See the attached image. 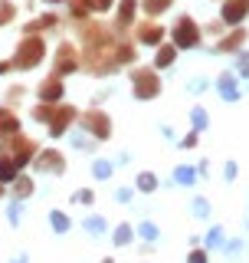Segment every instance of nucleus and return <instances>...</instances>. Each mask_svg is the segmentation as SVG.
Wrapping results in <instances>:
<instances>
[{
  "label": "nucleus",
  "mask_w": 249,
  "mask_h": 263,
  "mask_svg": "<svg viewBox=\"0 0 249 263\" xmlns=\"http://www.w3.org/2000/svg\"><path fill=\"white\" fill-rule=\"evenodd\" d=\"M33 171H46V175H63V171H66V158H63V152H56V148L36 152V158H33Z\"/></svg>",
  "instance_id": "obj_7"
},
{
  "label": "nucleus",
  "mask_w": 249,
  "mask_h": 263,
  "mask_svg": "<svg viewBox=\"0 0 249 263\" xmlns=\"http://www.w3.org/2000/svg\"><path fill=\"white\" fill-rule=\"evenodd\" d=\"M217 89L223 96V102H239V89H236V72H220L217 76Z\"/></svg>",
  "instance_id": "obj_13"
},
{
  "label": "nucleus",
  "mask_w": 249,
  "mask_h": 263,
  "mask_svg": "<svg viewBox=\"0 0 249 263\" xmlns=\"http://www.w3.org/2000/svg\"><path fill=\"white\" fill-rule=\"evenodd\" d=\"M197 142H200V135H197V132H190V135L180 138V148H197Z\"/></svg>",
  "instance_id": "obj_40"
},
{
  "label": "nucleus",
  "mask_w": 249,
  "mask_h": 263,
  "mask_svg": "<svg viewBox=\"0 0 249 263\" xmlns=\"http://www.w3.org/2000/svg\"><path fill=\"white\" fill-rule=\"evenodd\" d=\"M190 122H194V132H206V125H210V115H206L203 105H190Z\"/></svg>",
  "instance_id": "obj_27"
},
{
  "label": "nucleus",
  "mask_w": 249,
  "mask_h": 263,
  "mask_svg": "<svg viewBox=\"0 0 249 263\" xmlns=\"http://www.w3.org/2000/svg\"><path fill=\"white\" fill-rule=\"evenodd\" d=\"M16 175H20L16 161H13V158H7V155H0V184H10Z\"/></svg>",
  "instance_id": "obj_24"
},
{
  "label": "nucleus",
  "mask_w": 249,
  "mask_h": 263,
  "mask_svg": "<svg viewBox=\"0 0 249 263\" xmlns=\"http://www.w3.org/2000/svg\"><path fill=\"white\" fill-rule=\"evenodd\" d=\"M187 89H190V92H203V89H206V79H194V82H187Z\"/></svg>",
  "instance_id": "obj_42"
},
{
  "label": "nucleus",
  "mask_w": 249,
  "mask_h": 263,
  "mask_svg": "<svg viewBox=\"0 0 249 263\" xmlns=\"http://www.w3.org/2000/svg\"><path fill=\"white\" fill-rule=\"evenodd\" d=\"M223 247H226V230L220 224H213L203 237V250H223Z\"/></svg>",
  "instance_id": "obj_18"
},
{
  "label": "nucleus",
  "mask_w": 249,
  "mask_h": 263,
  "mask_svg": "<svg viewBox=\"0 0 249 263\" xmlns=\"http://www.w3.org/2000/svg\"><path fill=\"white\" fill-rule=\"evenodd\" d=\"M223 253H226L230 260H239L246 253V240L243 237H236V240H226V247H223Z\"/></svg>",
  "instance_id": "obj_28"
},
{
  "label": "nucleus",
  "mask_w": 249,
  "mask_h": 263,
  "mask_svg": "<svg viewBox=\"0 0 249 263\" xmlns=\"http://www.w3.org/2000/svg\"><path fill=\"white\" fill-rule=\"evenodd\" d=\"M89 10H92V0H72V13L76 16H86Z\"/></svg>",
  "instance_id": "obj_37"
},
{
  "label": "nucleus",
  "mask_w": 249,
  "mask_h": 263,
  "mask_svg": "<svg viewBox=\"0 0 249 263\" xmlns=\"http://www.w3.org/2000/svg\"><path fill=\"white\" fill-rule=\"evenodd\" d=\"M223 178H226V181H236V161H226V164H223Z\"/></svg>",
  "instance_id": "obj_41"
},
{
  "label": "nucleus",
  "mask_w": 249,
  "mask_h": 263,
  "mask_svg": "<svg viewBox=\"0 0 249 263\" xmlns=\"http://www.w3.org/2000/svg\"><path fill=\"white\" fill-rule=\"evenodd\" d=\"M53 109H56L53 102H39L30 115H33V122H49V119H53Z\"/></svg>",
  "instance_id": "obj_31"
},
{
  "label": "nucleus",
  "mask_w": 249,
  "mask_h": 263,
  "mask_svg": "<svg viewBox=\"0 0 249 263\" xmlns=\"http://www.w3.org/2000/svg\"><path fill=\"white\" fill-rule=\"evenodd\" d=\"M171 43L177 46V49H194V46H200V27H197V20L194 16H177V23L171 27Z\"/></svg>",
  "instance_id": "obj_4"
},
{
  "label": "nucleus",
  "mask_w": 249,
  "mask_h": 263,
  "mask_svg": "<svg viewBox=\"0 0 249 263\" xmlns=\"http://www.w3.org/2000/svg\"><path fill=\"white\" fill-rule=\"evenodd\" d=\"M46 4H66V0H46Z\"/></svg>",
  "instance_id": "obj_48"
},
{
  "label": "nucleus",
  "mask_w": 249,
  "mask_h": 263,
  "mask_svg": "<svg viewBox=\"0 0 249 263\" xmlns=\"http://www.w3.org/2000/svg\"><path fill=\"white\" fill-rule=\"evenodd\" d=\"M16 132H20V122H16L13 109H0V142L10 138V135H16Z\"/></svg>",
  "instance_id": "obj_17"
},
{
  "label": "nucleus",
  "mask_w": 249,
  "mask_h": 263,
  "mask_svg": "<svg viewBox=\"0 0 249 263\" xmlns=\"http://www.w3.org/2000/svg\"><path fill=\"white\" fill-rule=\"evenodd\" d=\"M72 204H95V191H89V187H79L76 194H72Z\"/></svg>",
  "instance_id": "obj_34"
},
{
  "label": "nucleus",
  "mask_w": 249,
  "mask_h": 263,
  "mask_svg": "<svg viewBox=\"0 0 249 263\" xmlns=\"http://www.w3.org/2000/svg\"><path fill=\"white\" fill-rule=\"evenodd\" d=\"M177 63V46L174 43H161L154 53V69H171V66Z\"/></svg>",
  "instance_id": "obj_16"
},
{
  "label": "nucleus",
  "mask_w": 249,
  "mask_h": 263,
  "mask_svg": "<svg viewBox=\"0 0 249 263\" xmlns=\"http://www.w3.org/2000/svg\"><path fill=\"white\" fill-rule=\"evenodd\" d=\"M76 119H79L76 105H56V109H53V119L46 122V125H49V135H53V138H63Z\"/></svg>",
  "instance_id": "obj_6"
},
{
  "label": "nucleus",
  "mask_w": 249,
  "mask_h": 263,
  "mask_svg": "<svg viewBox=\"0 0 249 263\" xmlns=\"http://www.w3.org/2000/svg\"><path fill=\"white\" fill-rule=\"evenodd\" d=\"M190 214L200 217V220H206V217H210V201H206V197H194V201H190Z\"/></svg>",
  "instance_id": "obj_30"
},
{
  "label": "nucleus",
  "mask_w": 249,
  "mask_h": 263,
  "mask_svg": "<svg viewBox=\"0 0 249 263\" xmlns=\"http://www.w3.org/2000/svg\"><path fill=\"white\" fill-rule=\"evenodd\" d=\"M13 16H16V7H13V4H7V0H4V4H0V27H4V23H10Z\"/></svg>",
  "instance_id": "obj_36"
},
{
  "label": "nucleus",
  "mask_w": 249,
  "mask_h": 263,
  "mask_svg": "<svg viewBox=\"0 0 249 263\" xmlns=\"http://www.w3.org/2000/svg\"><path fill=\"white\" fill-rule=\"evenodd\" d=\"M98 263H115V260H112V257H102V260H98Z\"/></svg>",
  "instance_id": "obj_46"
},
{
  "label": "nucleus",
  "mask_w": 249,
  "mask_h": 263,
  "mask_svg": "<svg viewBox=\"0 0 249 263\" xmlns=\"http://www.w3.org/2000/svg\"><path fill=\"white\" fill-rule=\"evenodd\" d=\"M72 145H76L79 148V152H95V138L92 135H82V132H76V135H72Z\"/></svg>",
  "instance_id": "obj_32"
},
{
  "label": "nucleus",
  "mask_w": 249,
  "mask_h": 263,
  "mask_svg": "<svg viewBox=\"0 0 249 263\" xmlns=\"http://www.w3.org/2000/svg\"><path fill=\"white\" fill-rule=\"evenodd\" d=\"M197 168H190V164H177V168H174V181H177V184H184V187H190V184H197Z\"/></svg>",
  "instance_id": "obj_23"
},
{
  "label": "nucleus",
  "mask_w": 249,
  "mask_h": 263,
  "mask_svg": "<svg viewBox=\"0 0 249 263\" xmlns=\"http://www.w3.org/2000/svg\"><path fill=\"white\" fill-rule=\"evenodd\" d=\"M135 237H141L144 243H154L157 237H161V230H157V224H151V220H141L135 227Z\"/></svg>",
  "instance_id": "obj_26"
},
{
  "label": "nucleus",
  "mask_w": 249,
  "mask_h": 263,
  "mask_svg": "<svg viewBox=\"0 0 249 263\" xmlns=\"http://www.w3.org/2000/svg\"><path fill=\"white\" fill-rule=\"evenodd\" d=\"M131 194H135V187H118V191H115V201H118V204H128Z\"/></svg>",
  "instance_id": "obj_38"
},
{
  "label": "nucleus",
  "mask_w": 249,
  "mask_h": 263,
  "mask_svg": "<svg viewBox=\"0 0 249 263\" xmlns=\"http://www.w3.org/2000/svg\"><path fill=\"white\" fill-rule=\"evenodd\" d=\"M36 152H39L36 142H33V138H27V135H20V132L0 142V155L13 158V161H16V168H27V164L36 158Z\"/></svg>",
  "instance_id": "obj_1"
},
{
  "label": "nucleus",
  "mask_w": 249,
  "mask_h": 263,
  "mask_svg": "<svg viewBox=\"0 0 249 263\" xmlns=\"http://www.w3.org/2000/svg\"><path fill=\"white\" fill-rule=\"evenodd\" d=\"M131 92H135V99H141V102L161 96V79H157L154 66H138V69H131Z\"/></svg>",
  "instance_id": "obj_2"
},
{
  "label": "nucleus",
  "mask_w": 249,
  "mask_h": 263,
  "mask_svg": "<svg viewBox=\"0 0 249 263\" xmlns=\"http://www.w3.org/2000/svg\"><path fill=\"white\" fill-rule=\"evenodd\" d=\"M187 263H210V250H203V247H190Z\"/></svg>",
  "instance_id": "obj_33"
},
{
  "label": "nucleus",
  "mask_w": 249,
  "mask_h": 263,
  "mask_svg": "<svg viewBox=\"0 0 249 263\" xmlns=\"http://www.w3.org/2000/svg\"><path fill=\"white\" fill-rule=\"evenodd\" d=\"M112 175H115V164H112L109 158H95V161H92V178H95V181H109Z\"/></svg>",
  "instance_id": "obj_25"
},
{
  "label": "nucleus",
  "mask_w": 249,
  "mask_h": 263,
  "mask_svg": "<svg viewBox=\"0 0 249 263\" xmlns=\"http://www.w3.org/2000/svg\"><path fill=\"white\" fill-rule=\"evenodd\" d=\"M79 69V53H76V46L72 43H63L59 46V53H56V76H69V72H76Z\"/></svg>",
  "instance_id": "obj_10"
},
{
  "label": "nucleus",
  "mask_w": 249,
  "mask_h": 263,
  "mask_svg": "<svg viewBox=\"0 0 249 263\" xmlns=\"http://www.w3.org/2000/svg\"><path fill=\"white\" fill-rule=\"evenodd\" d=\"M249 16V4L246 0H223V10H220V20L226 27H239Z\"/></svg>",
  "instance_id": "obj_9"
},
{
  "label": "nucleus",
  "mask_w": 249,
  "mask_h": 263,
  "mask_svg": "<svg viewBox=\"0 0 249 263\" xmlns=\"http://www.w3.org/2000/svg\"><path fill=\"white\" fill-rule=\"evenodd\" d=\"M135 10H138V0H121L118 16H115L118 30H128V27H131V20H135Z\"/></svg>",
  "instance_id": "obj_19"
},
{
  "label": "nucleus",
  "mask_w": 249,
  "mask_h": 263,
  "mask_svg": "<svg viewBox=\"0 0 249 263\" xmlns=\"http://www.w3.org/2000/svg\"><path fill=\"white\" fill-rule=\"evenodd\" d=\"M246 4H249V0H246Z\"/></svg>",
  "instance_id": "obj_49"
},
{
  "label": "nucleus",
  "mask_w": 249,
  "mask_h": 263,
  "mask_svg": "<svg viewBox=\"0 0 249 263\" xmlns=\"http://www.w3.org/2000/svg\"><path fill=\"white\" fill-rule=\"evenodd\" d=\"M63 96H66V86H63V79L56 76V72L36 86V99H39V102H53V105H59V99H63Z\"/></svg>",
  "instance_id": "obj_8"
},
{
  "label": "nucleus",
  "mask_w": 249,
  "mask_h": 263,
  "mask_svg": "<svg viewBox=\"0 0 249 263\" xmlns=\"http://www.w3.org/2000/svg\"><path fill=\"white\" fill-rule=\"evenodd\" d=\"M135 191H141V194H154L157 191V175H154V171H138Z\"/></svg>",
  "instance_id": "obj_20"
},
{
  "label": "nucleus",
  "mask_w": 249,
  "mask_h": 263,
  "mask_svg": "<svg viewBox=\"0 0 249 263\" xmlns=\"http://www.w3.org/2000/svg\"><path fill=\"white\" fill-rule=\"evenodd\" d=\"M33 191H36V184H33V178L30 175H16L10 181V194H13V201H27V197H33Z\"/></svg>",
  "instance_id": "obj_14"
},
{
  "label": "nucleus",
  "mask_w": 249,
  "mask_h": 263,
  "mask_svg": "<svg viewBox=\"0 0 249 263\" xmlns=\"http://www.w3.org/2000/svg\"><path fill=\"white\" fill-rule=\"evenodd\" d=\"M46 60V43L39 36H23L20 46H16V56H13V69H33Z\"/></svg>",
  "instance_id": "obj_3"
},
{
  "label": "nucleus",
  "mask_w": 249,
  "mask_h": 263,
  "mask_svg": "<svg viewBox=\"0 0 249 263\" xmlns=\"http://www.w3.org/2000/svg\"><path fill=\"white\" fill-rule=\"evenodd\" d=\"M20 217H23V201H10V208H7V220L16 227V224H20Z\"/></svg>",
  "instance_id": "obj_35"
},
{
  "label": "nucleus",
  "mask_w": 249,
  "mask_h": 263,
  "mask_svg": "<svg viewBox=\"0 0 249 263\" xmlns=\"http://www.w3.org/2000/svg\"><path fill=\"white\" fill-rule=\"evenodd\" d=\"M10 69H13L10 60H0V76H4V72H10Z\"/></svg>",
  "instance_id": "obj_44"
},
{
  "label": "nucleus",
  "mask_w": 249,
  "mask_h": 263,
  "mask_svg": "<svg viewBox=\"0 0 249 263\" xmlns=\"http://www.w3.org/2000/svg\"><path fill=\"white\" fill-rule=\"evenodd\" d=\"M131 240H135V224H118L112 230V243L115 247H131Z\"/></svg>",
  "instance_id": "obj_21"
},
{
  "label": "nucleus",
  "mask_w": 249,
  "mask_h": 263,
  "mask_svg": "<svg viewBox=\"0 0 249 263\" xmlns=\"http://www.w3.org/2000/svg\"><path fill=\"white\" fill-rule=\"evenodd\" d=\"M246 46V30L236 27L233 33H226V36L217 40V46H213V53H236V49Z\"/></svg>",
  "instance_id": "obj_12"
},
{
  "label": "nucleus",
  "mask_w": 249,
  "mask_h": 263,
  "mask_svg": "<svg viewBox=\"0 0 249 263\" xmlns=\"http://www.w3.org/2000/svg\"><path fill=\"white\" fill-rule=\"evenodd\" d=\"M135 36H138V43H141V46H161V40H164V27H161V23H154V20L138 23Z\"/></svg>",
  "instance_id": "obj_11"
},
{
  "label": "nucleus",
  "mask_w": 249,
  "mask_h": 263,
  "mask_svg": "<svg viewBox=\"0 0 249 263\" xmlns=\"http://www.w3.org/2000/svg\"><path fill=\"white\" fill-rule=\"evenodd\" d=\"M223 27H226V23H223V20H220V23L213 20V23H206V33H210V36H217V40H220V36H223Z\"/></svg>",
  "instance_id": "obj_39"
},
{
  "label": "nucleus",
  "mask_w": 249,
  "mask_h": 263,
  "mask_svg": "<svg viewBox=\"0 0 249 263\" xmlns=\"http://www.w3.org/2000/svg\"><path fill=\"white\" fill-rule=\"evenodd\" d=\"M49 227H53V234H69V227H72V220H69V214L66 211H49Z\"/></svg>",
  "instance_id": "obj_22"
},
{
  "label": "nucleus",
  "mask_w": 249,
  "mask_h": 263,
  "mask_svg": "<svg viewBox=\"0 0 249 263\" xmlns=\"http://www.w3.org/2000/svg\"><path fill=\"white\" fill-rule=\"evenodd\" d=\"M13 263H30V257H27V253H20V257H16Z\"/></svg>",
  "instance_id": "obj_45"
},
{
  "label": "nucleus",
  "mask_w": 249,
  "mask_h": 263,
  "mask_svg": "<svg viewBox=\"0 0 249 263\" xmlns=\"http://www.w3.org/2000/svg\"><path fill=\"white\" fill-rule=\"evenodd\" d=\"M79 122H82V132H89L95 142H105V138H112V119H109L102 109H98V105L86 109V112L79 115Z\"/></svg>",
  "instance_id": "obj_5"
},
{
  "label": "nucleus",
  "mask_w": 249,
  "mask_h": 263,
  "mask_svg": "<svg viewBox=\"0 0 249 263\" xmlns=\"http://www.w3.org/2000/svg\"><path fill=\"white\" fill-rule=\"evenodd\" d=\"M115 0H92V10H112Z\"/></svg>",
  "instance_id": "obj_43"
},
{
  "label": "nucleus",
  "mask_w": 249,
  "mask_h": 263,
  "mask_svg": "<svg viewBox=\"0 0 249 263\" xmlns=\"http://www.w3.org/2000/svg\"><path fill=\"white\" fill-rule=\"evenodd\" d=\"M82 230H86L92 240H98V237H105L109 234V220L102 217V214H89L86 220H82Z\"/></svg>",
  "instance_id": "obj_15"
},
{
  "label": "nucleus",
  "mask_w": 249,
  "mask_h": 263,
  "mask_svg": "<svg viewBox=\"0 0 249 263\" xmlns=\"http://www.w3.org/2000/svg\"><path fill=\"white\" fill-rule=\"evenodd\" d=\"M7 194V184H0V197H4Z\"/></svg>",
  "instance_id": "obj_47"
},
{
  "label": "nucleus",
  "mask_w": 249,
  "mask_h": 263,
  "mask_svg": "<svg viewBox=\"0 0 249 263\" xmlns=\"http://www.w3.org/2000/svg\"><path fill=\"white\" fill-rule=\"evenodd\" d=\"M171 4H174V0H144V4H141V10H144L148 16H157V13L168 10Z\"/></svg>",
  "instance_id": "obj_29"
}]
</instances>
